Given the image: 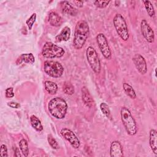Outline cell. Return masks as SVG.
Listing matches in <instances>:
<instances>
[{
	"label": "cell",
	"instance_id": "1",
	"mask_svg": "<svg viewBox=\"0 0 157 157\" xmlns=\"http://www.w3.org/2000/svg\"><path fill=\"white\" fill-rule=\"evenodd\" d=\"M90 33L89 26L85 20L77 21L75 28L73 45L75 49H81L84 45Z\"/></svg>",
	"mask_w": 157,
	"mask_h": 157
},
{
	"label": "cell",
	"instance_id": "2",
	"mask_svg": "<svg viewBox=\"0 0 157 157\" xmlns=\"http://www.w3.org/2000/svg\"><path fill=\"white\" fill-rule=\"evenodd\" d=\"M48 109L49 112L53 117L57 119H63L66 115L67 104L64 99L55 97L49 101Z\"/></svg>",
	"mask_w": 157,
	"mask_h": 157
},
{
	"label": "cell",
	"instance_id": "3",
	"mask_svg": "<svg viewBox=\"0 0 157 157\" xmlns=\"http://www.w3.org/2000/svg\"><path fill=\"white\" fill-rule=\"evenodd\" d=\"M120 115L122 123L127 133L130 136L135 135L137 132V127L130 110L126 107H122L120 109Z\"/></svg>",
	"mask_w": 157,
	"mask_h": 157
},
{
	"label": "cell",
	"instance_id": "4",
	"mask_svg": "<svg viewBox=\"0 0 157 157\" xmlns=\"http://www.w3.org/2000/svg\"><path fill=\"white\" fill-rule=\"evenodd\" d=\"M65 53L64 50L51 42H47L42 50V55L46 58H58L62 57Z\"/></svg>",
	"mask_w": 157,
	"mask_h": 157
},
{
	"label": "cell",
	"instance_id": "5",
	"mask_svg": "<svg viewBox=\"0 0 157 157\" xmlns=\"http://www.w3.org/2000/svg\"><path fill=\"white\" fill-rule=\"evenodd\" d=\"M113 23L119 37L124 41H126L129 39V31L123 15L120 13L115 14L113 19Z\"/></svg>",
	"mask_w": 157,
	"mask_h": 157
},
{
	"label": "cell",
	"instance_id": "6",
	"mask_svg": "<svg viewBox=\"0 0 157 157\" xmlns=\"http://www.w3.org/2000/svg\"><path fill=\"white\" fill-rule=\"evenodd\" d=\"M44 70L48 75L53 78H59L63 74L64 67L58 61L47 60L44 63Z\"/></svg>",
	"mask_w": 157,
	"mask_h": 157
},
{
	"label": "cell",
	"instance_id": "7",
	"mask_svg": "<svg viewBox=\"0 0 157 157\" xmlns=\"http://www.w3.org/2000/svg\"><path fill=\"white\" fill-rule=\"evenodd\" d=\"M86 55L88 63L91 69L95 73L99 74L101 66L100 60L96 50L91 46L88 47L86 50Z\"/></svg>",
	"mask_w": 157,
	"mask_h": 157
},
{
	"label": "cell",
	"instance_id": "8",
	"mask_svg": "<svg viewBox=\"0 0 157 157\" xmlns=\"http://www.w3.org/2000/svg\"><path fill=\"white\" fill-rule=\"evenodd\" d=\"M96 42L98 45L100 49V51L104 57L106 59H110L111 58V50L109 46L108 42L104 34L99 33L96 36Z\"/></svg>",
	"mask_w": 157,
	"mask_h": 157
},
{
	"label": "cell",
	"instance_id": "9",
	"mask_svg": "<svg viewBox=\"0 0 157 157\" xmlns=\"http://www.w3.org/2000/svg\"><path fill=\"white\" fill-rule=\"evenodd\" d=\"M60 134L66 140L69 142L74 148L77 149L79 148L80 144V140L72 131L68 128H64L60 131Z\"/></svg>",
	"mask_w": 157,
	"mask_h": 157
},
{
	"label": "cell",
	"instance_id": "10",
	"mask_svg": "<svg viewBox=\"0 0 157 157\" xmlns=\"http://www.w3.org/2000/svg\"><path fill=\"white\" fill-rule=\"evenodd\" d=\"M140 31L144 39L149 43H152L155 40V33L147 20L144 19L140 23Z\"/></svg>",
	"mask_w": 157,
	"mask_h": 157
},
{
	"label": "cell",
	"instance_id": "11",
	"mask_svg": "<svg viewBox=\"0 0 157 157\" xmlns=\"http://www.w3.org/2000/svg\"><path fill=\"white\" fill-rule=\"evenodd\" d=\"M133 63L139 71L141 74H146L147 71V66L145 58L140 54H136L132 58Z\"/></svg>",
	"mask_w": 157,
	"mask_h": 157
},
{
	"label": "cell",
	"instance_id": "12",
	"mask_svg": "<svg viewBox=\"0 0 157 157\" xmlns=\"http://www.w3.org/2000/svg\"><path fill=\"white\" fill-rule=\"evenodd\" d=\"M110 155L111 157H122L123 156V147L119 141L115 140L110 144Z\"/></svg>",
	"mask_w": 157,
	"mask_h": 157
},
{
	"label": "cell",
	"instance_id": "13",
	"mask_svg": "<svg viewBox=\"0 0 157 157\" xmlns=\"http://www.w3.org/2000/svg\"><path fill=\"white\" fill-rule=\"evenodd\" d=\"M61 11L63 13L70 15L71 16H75L77 13V9L74 7L68 1H64L60 2Z\"/></svg>",
	"mask_w": 157,
	"mask_h": 157
},
{
	"label": "cell",
	"instance_id": "14",
	"mask_svg": "<svg viewBox=\"0 0 157 157\" xmlns=\"http://www.w3.org/2000/svg\"><path fill=\"white\" fill-rule=\"evenodd\" d=\"M82 99L84 104L88 107H91L93 105V99L89 90L86 86H83L82 88Z\"/></svg>",
	"mask_w": 157,
	"mask_h": 157
},
{
	"label": "cell",
	"instance_id": "15",
	"mask_svg": "<svg viewBox=\"0 0 157 157\" xmlns=\"http://www.w3.org/2000/svg\"><path fill=\"white\" fill-rule=\"evenodd\" d=\"M149 144L153 153L157 155V132L154 129H151L150 131Z\"/></svg>",
	"mask_w": 157,
	"mask_h": 157
},
{
	"label": "cell",
	"instance_id": "16",
	"mask_svg": "<svg viewBox=\"0 0 157 157\" xmlns=\"http://www.w3.org/2000/svg\"><path fill=\"white\" fill-rule=\"evenodd\" d=\"M71 37V29L68 26H65L61 31L55 37V40L58 42L67 41Z\"/></svg>",
	"mask_w": 157,
	"mask_h": 157
},
{
	"label": "cell",
	"instance_id": "17",
	"mask_svg": "<svg viewBox=\"0 0 157 157\" xmlns=\"http://www.w3.org/2000/svg\"><path fill=\"white\" fill-rule=\"evenodd\" d=\"M35 61V58L33 53H23L21 54L17 59L16 64L17 65L21 64L22 63L33 64Z\"/></svg>",
	"mask_w": 157,
	"mask_h": 157
},
{
	"label": "cell",
	"instance_id": "18",
	"mask_svg": "<svg viewBox=\"0 0 157 157\" xmlns=\"http://www.w3.org/2000/svg\"><path fill=\"white\" fill-rule=\"evenodd\" d=\"M48 21L52 26L58 27L63 23V18L56 12H51L48 15Z\"/></svg>",
	"mask_w": 157,
	"mask_h": 157
},
{
	"label": "cell",
	"instance_id": "19",
	"mask_svg": "<svg viewBox=\"0 0 157 157\" xmlns=\"http://www.w3.org/2000/svg\"><path fill=\"white\" fill-rule=\"evenodd\" d=\"M46 91L50 94H55L58 91V86L54 82L47 80L44 83Z\"/></svg>",
	"mask_w": 157,
	"mask_h": 157
},
{
	"label": "cell",
	"instance_id": "20",
	"mask_svg": "<svg viewBox=\"0 0 157 157\" xmlns=\"http://www.w3.org/2000/svg\"><path fill=\"white\" fill-rule=\"evenodd\" d=\"M30 121L33 128L37 131L40 132L43 130V126L39 119L35 115H33L30 117Z\"/></svg>",
	"mask_w": 157,
	"mask_h": 157
},
{
	"label": "cell",
	"instance_id": "21",
	"mask_svg": "<svg viewBox=\"0 0 157 157\" xmlns=\"http://www.w3.org/2000/svg\"><path fill=\"white\" fill-rule=\"evenodd\" d=\"M123 88L125 93L129 97H130L131 99H133L136 98V93L131 85H130L129 83H123Z\"/></svg>",
	"mask_w": 157,
	"mask_h": 157
},
{
	"label": "cell",
	"instance_id": "22",
	"mask_svg": "<svg viewBox=\"0 0 157 157\" xmlns=\"http://www.w3.org/2000/svg\"><path fill=\"white\" fill-rule=\"evenodd\" d=\"M19 147L23 155L25 157L28 156L29 155V148L27 140L25 139H21L19 142Z\"/></svg>",
	"mask_w": 157,
	"mask_h": 157
},
{
	"label": "cell",
	"instance_id": "23",
	"mask_svg": "<svg viewBox=\"0 0 157 157\" xmlns=\"http://www.w3.org/2000/svg\"><path fill=\"white\" fill-rule=\"evenodd\" d=\"M142 2L144 4L145 6V8L147 10V12L148 13V15L150 17H153L155 15V9L153 7V6L152 5L151 2L150 1H142Z\"/></svg>",
	"mask_w": 157,
	"mask_h": 157
},
{
	"label": "cell",
	"instance_id": "24",
	"mask_svg": "<svg viewBox=\"0 0 157 157\" xmlns=\"http://www.w3.org/2000/svg\"><path fill=\"white\" fill-rule=\"evenodd\" d=\"M63 90L65 94L72 95L74 93V87L72 83L69 82H65L63 86Z\"/></svg>",
	"mask_w": 157,
	"mask_h": 157
},
{
	"label": "cell",
	"instance_id": "25",
	"mask_svg": "<svg viewBox=\"0 0 157 157\" xmlns=\"http://www.w3.org/2000/svg\"><path fill=\"white\" fill-rule=\"evenodd\" d=\"M99 107H100V109H101V112H102V113L107 118L111 120L112 115H111V113H110V110L109 105L105 102H101L100 104Z\"/></svg>",
	"mask_w": 157,
	"mask_h": 157
},
{
	"label": "cell",
	"instance_id": "26",
	"mask_svg": "<svg viewBox=\"0 0 157 157\" xmlns=\"http://www.w3.org/2000/svg\"><path fill=\"white\" fill-rule=\"evenodd\" d=\"M36 20V13H33L29 18H28L26 21V24L27 25L28 29L29 30H31L32 29V27L34 25V23H35Z\"/></svg>",
	"mask_w": 157,
	"mask_h": 157
},
{
	"label": "cell",
	"instance_id": "27",
	"mask_svg": "<svg viewBox=\"0 0 157 157\" xmlns=\"http://www.w3.org/2000/svg\"><path fill=\"white\" fill-rule=\"evenodd\" d=\"M47 140H48L49 145L52 147V148H53V149H58L59 148V145H58V142H56L55 139L53 137V136L52 135H50V134L48 135Z\"/></svg>",
	"mask_w": 157,
	"mask_h": 157
},
{
	"label": "cell",
	"instance_id": "28",
	"mask_svg": "<svg viewBox=\"0 0 157 157\" xmlns=\"http://www.w3.org/2000/svg\"><path fill=\"white\" fill-rule=\"evenodd\" d=\"M110 1H94V4L99 8H104L107 7L110 3Z\"/></svg>",
	"mask_w": 157,
	"mask_h": 157
},
{
	"label": "cell",
	"instance_id": "29",
	"mask_svg": "<svg viewBox=\"0 0 157 157\" xmlns=\"http://www.w3.org/2000/svg\"><path fill=\"white\" fill-rule=\"evenodd\" d=\"M7 146L4 144H2L1 145L0 148V156L1 157H7Z\"/></svg>",
	"mask_w": 157,
	"mask_h": 157
},
{
	"label": "cell",
	"instance_id": "30",
	"mask_svg": "<svg viewBox=\"0 0 157 157\" xmlns=\"http://www.w3.org/2000/svg\"><path fill=\"white\" fill-rule=\"evenodd\" d=\"M6 97L7 98H11L14 96V93H13V88L12 87H9L6 89L5 91Z\"/></svg>",
	"mask_w": 157,
	"mask_h": 157
},
{
	"label": "cell",
	"instance_id": "31",
	"mask_svg": "<svg viewBox=\"0 0 157 157\" xmlns=\"http://www.w3.org/2000/svg\"><path fill=\"white\" fill-rule=\"evenodd\" d=\"M7 105L13 109H18L20 107V104L16 102H9L7 103Z\"/></svg>",
	"mask_w": 157,
	"mask_h": 157
},
{
	"label": "cell",
	"instance_id": "32",
	"mask_svg": "<svg viewBox=\"0 0 157 157\" xmlns=\"http://www.w3.org/2000/svg\"><path fill=\"white\" fill-rule=\"evenodd\" d=\"M13 150L14 155H15V156H18V157H20V156H21V155H20V151H19L18 148L16 146H13Z\"/></svg>",
	"mask_w": 157,
	"mask_h": 157
},
{
	"label": "cell",
	"instance_id": "33",
	"mask_svg": "<svg viewBox=\"0 0 157 157\" xmlns=\"http://www.w3.org/2000/svg\"><path fill=\"white\" fill-rule=\"evenodd\" d=\"M73 2L74 4H75V5L78 7H82L83 6V1H74Z\"/></svg>",
	"mask_w": 157,
	"mask_h": 157
}]
</instances>
